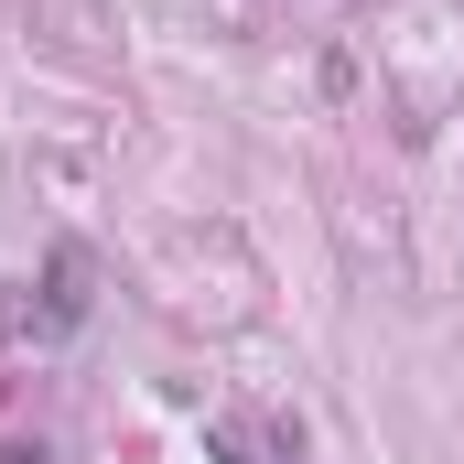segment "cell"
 <instances>
[{
  "instance_id": "cell-1",
  "label": "cell",
  "mask_w": 464,
  "mask_h": 464,
  "mask_svg": "<svg viewBox=\"0 0 464 464\" xmlns=\"http://www.w3.org/2000/svg\"><path fill=\"white\" fill-rule=\"evenodd\" d=\"M44 314H54V324L87 314V248H54V270H44Z\"/></svg>"
},
{
  "instance_id": "cell-2",
  "label": "cell",
  "mask_w": 464,
  "mask_h": 464,
  "mask_svg": "<svg viewBox=\"0 0 464 464\" xmlns=\"http://www.w3.org/2000/svg\"><path fill=\"white\" fill-rule=\"evenodd\" d=\"M11 335H54L44 292H22V281H0V346H11Z\"/></svg>"
},
{
  "instance_id": "cell-3",
  "label": "cell",
  "mask_w": 464,
  "mask_h": 464,
  "mask_svg": "<svg viewBox=\"0 0 464 464\" xmlns=\"http://www.w3.org/2000/svg\"><path fill=\"white\" fill-rule=\"evenodd\" d=\"M0 464H44V443H0Z\"/></svg>"
}]
</instances>
